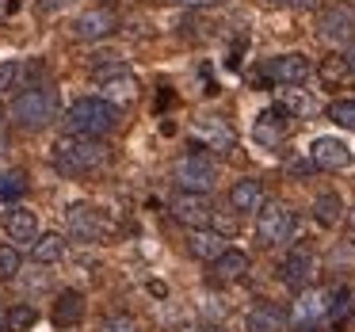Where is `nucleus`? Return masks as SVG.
I'll return each mask as SVG.
<instances>
[{
  "label": "nucleus",
  "instance_id": "f257e3e1",
  "mask_svg": "<svg viewBox=\"0 0 355 332\" xmlns=\"http://www.w3.org/2000/svg\"><path fill=\"white\" fill-rule=\"evenodd\" d=\"M107 146H103L100 138H77V134H65V138L54 141V168L62 172V176H92V172H100L103 164H107Z\"/></svg>",
  "mask_w": 355,
  "mask_h": 332
},
{
  "label": "nucleus",
  "instance_id": "f03ea898",
  "mask_svg": "<svg viewBox=\"0 0 355 332\" xmlns=\"http://www.w3.org/2000/svg\"><path fill=\"white\" fill-rule=\"evenodd\" d=\"M115 126H119V107L107 103L103 96H80L65 111V134H77V138H107Z\"/></svg>",
  "mask_w": 355,
  "mask_h": 332
},
{
  "label": "nucleus",
  "instance_id": "7ed1b4c3",
  "mask_svg": "<svg viewBox=\"0 0 355 332\" xmlns=\"http://www.w3.org/2000/svg\"><path fill=\"white\" fill-rule=\"evenodd\" d=\"M8 115H12V123H16L19 130H31V134L46 130V126L58 119V96L50 92V88H42V85H31L27 92H19L16 100H12Z\"/></svg>",
  "mask_w": 355,
  "mask_h": 332
},
{
  "label": "nucleus",
  "instance_id": "20e7f679",
  "mask_svg": "<svg viewBox=\"0 0 355 332\" xmlns=\"http://www.w3.org/2000/svg\"><path fill=\"white\" fill-rule=\"evenodd\" d=\"M344 302H347L344 290H317V286H309V290L298 294L291 317H294L298 329H313V324L324 321V317H340V313H344Z\"/></svg>",
  "mask_w": 355,
  "mask_h": 332
},
{
  "label": "nucleus",
  "instance_id": "39448f33",
  "mask_svg": "<svg viewBox=\"0 0 355 332\" xmlns=\"http://www.w3.org/2000/svg\"><path fill=\"white\" fill-rule=\"evenodd\" d=\"M92 80H96V88H100V96L107 103H134L138 100V77H134L130 69H126L123 62H100L92 69Z\"/></svg>",
  "mask_w": 355,
  "mask_h": 332
},
{
  "label": "nucleus",
  "instance_id": "423d86ee",
  "mask_svg": "<svg viewBox=\"0 0 355 332\" xmlns=\"http://www.w3.org/2000/svg\"><path fill=\"white\" fill-rule=\"evenodd\" d=\"M172 176H176L180 191H202V195H207L210 187L218 184V164L210 161L207 153H187V157H180V161H176Z\"/></svg>",
  "mask_w": 355,
  "mask_h": 332
},
{
  "label": "nucleus",
  "instance_id": "0eeeda50",
  "mask_svg": "<svg viewBox=\"0 0 355 332\" xmlns=\"http://www.w3.org/2000/svg\"><path fill=\"white\" fill-rule=\"evenodd\" d=\"M103 233H107V222H103L100 207H92V202H77V207H69V214H65V237L69 241L96 245V241H103Z\"/></svg>",
  "mask_w": 355,
  "mask_h": 332
},
{
  "label": "nucleus",
  "instance_id": "6e6552de",
  "mask_svg": "<svg viewBox=\"0 0 355 332\" xmlns=\"http://www.w3.org/2000/svg\"><path fill=\"white\" fill-rule=\"evenodd\" d=\"M291 233H294V210L283 207V202H263V210L256 214V237H260V245L275 248L283 241H291Z\"/></svg>",
  "mask_w": 355,
  "mask_h": 332
},
{
  "label": "nucleus",
  "instance_id": "1a4fd4ad",
  "mask_svg": "<svg viewBox=\"0 0 355 332\" xmlns=\"http://www.w3.org/2000/svg\"><path fill=\"white\" fill-rule=\"evenodd\" d=\"M168 210H172V218H176L180 225H187V229H207V225L214 222V202H210L202 191H180V195H172Z\"/></svg>",
  "mask_w": 355,
  "mask_h": 332
},
{
  "label": "nucleus",
  "instance_id": "9d476101",
  "mask_svg": "<svg viewBox=\"0 0 355 332\" xmlns=\"http://www.w3.org/2000/svg\"><path fill=\"white\" fill-rule=\"evenodd\" d=\"M317 35H321L329 46H352L355 42V12L347 4H332L321 12L317 19Z\"/></svg>",
  "mask_w": 355,
  "mask_h": 332
},
{
  "label": "nucleus",
  "instance_id": "9b49d317",
  "mask_svg": "<svg viewBox=\"0 0 355 332\" xmlns=\"http://www.w3.org/2000/svg\"><path fill=\"white\" fill-rule=\"evenodd\" d=\"M309 73H313V65H309L306 54H279V58H271V62L260 69V80H271V85L294 88V85H302Z\"/></svg>",
  "mask_w": 355,
  "mask_h": 332
},
{
  "label": "nucleus",
  "instance_id": "f8f14e48",
  "mask_svg": "<svg viewBox=\"0 0 355 332\" xmlns=\"http://www.w3.org/2000/svg\"><path fill=\"white\" fill-rule=\"evenodd\" d=\"M279 279H283V286H291V290H309L317 279V260L313 252H306V248H291V252L283 256V263H279Z\"/></svg>",
  "mask_w": 355,
  "mask_h": 332
},
{
  "label": "nucleus",
  "instance_id": "ddd939ff",
  "mask_svg": "<svg viewBox=\"0 0 355 332\" xmlns=\"http://www.w3.org/2000/svg\"><path fill=\"white\" fill-rule=\"evenodd\" d=\"M291 111L283 107V103H275V107H263L260 115H256V123H252V138L260 141V146H279V141L291 134Z\"/></svg>",
  "mask_w": 355,
  "mask_h": 332
},
{
  "label": "nucleus",
  "instance_id": "4468645a",
  "mask_svg": "<svg viewBox=\"0 0 355 332\" xmlns=\"http://www.w3.org/2000/svg\"><path fill=\"white\" fill-rule=\"evenodd\" d=\"M309 161H313V168H329V172H340V168H352V146L340 138H313V146H309Z\"/></svg>",
  "mask_w": 355,
  "mask_h": 332
},
{
  "label": "nucleus",
  "instance_id": "2eb2a0df",
  "mask_svg": "<svg viewBox=\"0 0 355 332\" xmlns=\"http://www.w3.org/2000/svg\"><path fill=\"white\" fill-rule=\"evenodd\" d=\"M115 27H119V19H115V12H107V8H88V12H80V16L73 19V31H77V39H85V42L107 39V35H115Z\"/></svg>",
  "mask_w": 355,
  "mask_h": 332
},
{
  "label": "nucleus",
  "instance_id": "dca6fc26",
  "mask_svg": "<svg viewBox=\"0 0 355 332\" xmlns=\"http://www.w3.org/2000/svg\"><path fill=\"white\" fill-rule=\"evenodd\" d=\"M195 138H199L207 149H214V153H230L233 141H237L233 130H230V123L218 119V115H199L195 119Z\"/></svg>",
  "mask_w": 355,
  "mask_h": 332
},
{
  "label": "nucleus",
  "instance_id": "f3484780",
  "mask_svg": "<svg viewBox=\"0 0 355 332\" xmlns=\"http://www.w3.org/2000/svg\"><path fill=\"white\" fill-rule=\"evenodd\" d=\"M4 233H8L16 245H39V214H35L31 207H16V210H8V218H4Z\"/></svg>",
  "mask_w": 355,
  "mask_h": 332
},
{
  "label": "nucleus",
  "instance_id": "a211bd4d",
  "mask_svg": "<svg viewBox=\"0 0 355 332\" xmlns=\"http://www.w3.org/2000/svg\"><path fill=\"white\" fill-rule=\"evenodd\" d=\"M85 294L80 290H62L54 298V309H50V317H54L58 329H77L80 321H85Z\"/></svg>",
  "mask_w": 355,
  "mask_h": 332
},
{
  "label": "nucleus",
  "instance_id": "6ab92c4d",
  "mask_svg": "<svg viewBox=\"0 0 355 332\" xmlns=\"http://www.w3.org/2000/svg\"><path fill=\"white\" fill-rule=\"evenodd\" d=\"M230 207L237 210V214H260L263 210V184L260 180H252V176H245V180H237V184L230 187Z\"/></svg>",
  "mask_w": 355,
  "mask_h": 332
},
{
  "label": "nucleus",
  "instance_id": "aec40b11",
  "mask_svg": "<svg viewBox=\"0 0 355 332\" xmlns=\"http://www.w3.org/2000/svg\"><path fill=\"white\" fill-rule=\"evenodd\" d=\"M210 268H214V279H218V283H241V279L248 275V268H252V260H248L241 248H225V252L218 256Z\"/></svg>",
  "mask_w": 355,
  "mask_h": 332
},
{
  "label": "nucleus",
  "instance_id": "412c9836",
  "mask_svg": "<svg viewBox=\"0 0 355 332\" xmlns=\"http://www.w3.org/2000/svg\"><path fill=\"white\" fill-rule=\"evenodd\" d=\"M283 324H286V313L275 306V302H260V306H252L248 317H245L248 332H283Z\"/></svg>",
  "mask_w": 355,
  "mask_h": 332
},
{
  "label": "nucleus",
  "instance_id": "4be33fe9",
  "mask_svg": "<svg viewBox=\"0 0 355 332\" xmlns=\"http://www.w3.org/2000/svg\"><path fill=\"white\" fill-rule=\"evenodd\" d=\"M187 248H191V256H199V260L214 263L230 245H225V237H222L218 229H191V241H187Z\"/></svg>",
  "mask_w": 355,
  "mask_h": 332
},
{
  "label": "nucleus",
  "instance_id": "5701e85b",
  "mask_svg": "<svg viewBox=\"0 0 355 332\" xmlns=\"http://www.w3.org/2000/svg\"><path fill=\"white\" fill-rule=\"evenodd\" d=\"M313 218L321 225H340L344 222V199H340L336 191H321L313 199Z\"/></svg>",
  "mask_w": 355,
  "mask_h": 332
},
{
  "label": "nucleus",
  "instance_id": "b1692460",
  "mask_svg": "<svg viewBox=\"0 0 355 332\" xmlns=\"http://www.w3.org/2000/svg\"><path fill=\"white\" fill-rule=\"evenodd\" d=\"M283 107L291 111L294 119H313L317 111H321V103H317V96H313V92H306V88H286Z\"/></svg>",
  "mask_w": 355,
  "mask_h": 332
},
{
  "label": "nucleus",
  "instance_id": "393cba45",
  "mask_svg": "<svg viewBox=\"0 0 355 332\" xmlns=\"http://www.w3.org/2000/svg\"><path fill=\"white\" fill-rule=\"evenodd\" d=\"M31 256H35V263H58L65 256V237L62 233H42L39 245L31 248Z\"/></svg>",
  "mask_w": 355,
  "mask_h": 332
},
{
  "label": "nucleus",
  "instance_id": "a878e982",
  "mask_svg": "<svg viewBox=\"0 0 355 332\" xmlns=\"http://www.w3.org/2000/svg\"><path fill=\"white\" fill-rule=\"evenodd\" d=\"M39 324V309L31 302H19L16 309H8V332H31Z\"/></svg>",
  "mask_w": 355,
  "mask_h": 332
},
{
  "label": "nucleus",
  "instance_id": "bb28decb",
  "mask_svg": "<svg viewBox=\"0 0 355 332\" xmlns=\"http://www.w3.org/2000/svg\"><path fill=\"white\" fill-rule=\"evenodd\" d=\"M24 191H27L24 172H0V202H16V199H24Z\"/></svg>",
  "mask_w": 355,
  "mask_h": 332
},
{
  "label": "nucleus",
  "instance_id": "cd10ccee",
  "mask_svg": "<svg viewBox=\"0 0 355 332\" xmlns=\"http://www.w3.org/2000/svg\"><path fill=\"white\" fill-rule=\"evenodd\" d=\"M317 73H321V80H324V85H340V80H347V77H355V73L352 69H347V62H344V54H332V58H324V62H321V69H317Z\"/></svg>",
  "mask_w": 355,
  "mask_h": 332
},
{
  "label": "nucleus",
  "instance_id": "c85d7f7f",
  "mask_svg": "<svg viewBox=\"0 0 355 332\" xmlns=\"http://www.w3.org/2000/svg\"><path fill=\"white\" fill-rule=\"evenodd\" d=\"M329 119L336 126H344V130H352L355 134V100H336L329 107Z\"/></svg>",
  "mask_w": 355,
  "mask_h": 332
},
{
  "label": "nucleus",
  "instance_id": "c756f323",
  "mask_svg": "<svg viewBox=\"0 0 355 332\" xmlns=\"http://www.w3.org/2000/svg\"><path fill=\"white\" fill-rule=\"evenodd\" d=\"M19 248L16 245H0V279H16L19 271Z\"/></svg>",
  "mask_w": 355,
  "mask_h": 332
},
{
  "label": "nucleus",
  "instance_id": "7c9ffc66",
  "mask_svg": "<svg viewBox=\"0 0 355 332\" xmlns=\"http://www.w3.org/2000/svg\"><path fill=\"white\" fill-rule=\"evenodd\" d=\"M16 77H19V65H16V62H4V65H0V92H8V88L16 85Z\"/></svg>",
  "mask_w": 355,
  "mask_h": 332
},
{
  "label": "nucleus",
  "instance_id": "2f4dec72",
  "mask_svg": "<svg viewBox=\"0 0 355 332\" xmlns=\"http://www.w3.org/2000/svg\"><path fill=\"white\" fill-rule=\"evenodd\" d=\"M100 332H138V324H134L130 317H111V321L103 324Z\"/></svg>",
  "mask_w": 355,
  "mask_h": 332
},
{
  "label": "nucleus",
  "instance_id": "473e14b6",
  "mask_svg": "<svg viewBox=\"0 0 355 332\" xmlns=\"http://www.w3.org/2000/svg\"><path fill=\"white\" fill-rule=\"evenodd\" d=\"M202 313L207 317H225V302L222 298H207L202 302Z\"/></svg>",
  "mask_w": 355,
  "mask_h": 332
},
{
  "label": "nucleus",
  "instance_id": "72a5a7b5",
  "mask_svg": "<svg viewBox=\"0 0 355 332\" xmlns=\"http://www.w3.org/2000/svg\"><path fill=\"white\" fill-rule=\"evenodd\" d=\"M42 286H46V271H35L24 279V290H42Z\"/></svg>",
  "mask_w": 355,
  "mask_h": 332
},
{
  "label": "nucleus",
  "instance_id": "f704fd0d",
  "mask_svg": "<svg viewBox=\"0 0 355 332\" xmlns=\"http://www.w3.org/2000/svg\"><path fill=\"white\" fill-rule=\"evenodd\" d=\"M344 62H347V69L355 73V42H352V46H344Z\"/></svg>",
  "mask_w": 355,
  "mask_h": 332
},
{
  "label": "nucleus",
  "instance_id": "c9c22d12",
  "mask_svg": "<svg viewBox=\"0 0 355 332\" xmlns=\"http://www.w3.org/2000/svg\"><path fill=\"white\" fill-rule=\"evenodd\" d=\"M184 8H207V4H218V0H180Z\"/></svg>",
  "mask_w": 355,
  "mask_h": 332
},
{
  "label": "nucleus",
  "instance_id": "e433bc0d",
  "mask_svg": "<svg viewBox=\"0 0 355 332\" xmlns=\"http://www.w3.org/2000/svg\"><path fill=\"white\" fill-rule=\"evenodd\" d=\"M271 8H298V0H268Z\"/></svg>",
  "mask_w": 355,
  "mask_h": 332
},
{
  "label": "nucleus",
  "instance_id": "4c0bfd02",
  "mask_svg": "<svg viewBox=\"0 0 355 332\" xmlns=\"http://www.w3.org/2000/svg\"><path fill=\"white\" fill-rule=\"evenodd\" d=\"M8 146H12V141H8V130L0 126V153H8Z\"/></svg>",
  "mask_w": 355,
  "mask_h": 332
},
{
  "label": "nucleus",
  "instance_id": "58836bf2",
  "mask_svg": "<svg viewBox=\"0 0 355 332\" xmlns=\"http://www.w3.org/2000/svg\"><path fill=\"white\" fill-rule=\"evenodd\" d=\"M191 332H225L222 324H199V329H191Z\"/></svg>",
  "mask_w": 355,
  "mask_h": 332
},
{
  "label": "nucleus",
  "instance_id": "ea45409f",
  "mask_svg": "<svg viewBox=\"0 0 355 332\" xmlns=\"http://www.w3.org/2000/svg\"><path fill=\"white\" fill-rule=\"evenodd\" d=\"M8 329V313H4V309H0V332Z\"/></svg>",
  "mask_w": 355,
  "mask_h": 332
},
{
  "label": "nucleus",
  "instance_id": "a19ab883",
  "mask_svg": "<svg viewBox=\"0 0 355 332\" xmlns=\"http://www.w3.org/2000/svg\"><path fill=\"white\" fill-rule=\"evenodd\" d=\"M298 332H324V329H321V324H313V329H298Z\"/></svg>",
  "mask_w": 355,
  "mask_h": 332
},
{
  "label": "nucleus",
  "instance_id": "79ce46f5",
  "mask_svg": "<svg viewBox=\"0 0 355 332\" xmlns=\"http://www.w3.org/2000/svg\"><path fill=\"white\" fill-rule=\"evenodd\" d=\"M46 4H65V0H46Z\"/></svg>",
  "mask_w": 355,
  "mask_h": 332
},
{
  "label": "nucleus",
  "instance_id": "37998d69",
  "mask_svg": "<svg viewBox=\"0 0 355 332\" xmlns=\"http://www.w3.org/2000/svg\"><path fill=\"white\" fill-rule=\"evenodd\" d=\"M352 309H355V290H352Z\"/></svg>",
  "mask_w": 355,
  "mask_h": 332
}]
</instances>
